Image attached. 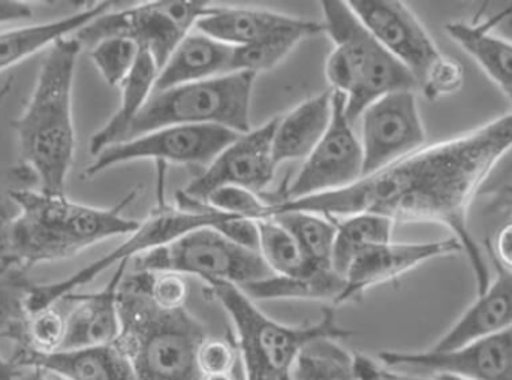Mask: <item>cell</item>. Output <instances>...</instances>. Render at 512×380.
<instances>
[{"label":"cell","instance_id":"6da1fadb","mask_svg":"<svg viewBox=\"0 0 512 380\" xmlns=\"http://www.w3.org/2000/svg\"><path fill=\"white\" fill-rule=\"evenodd\" d=\"M511 146L512 113L453 140L423 147L349 188L270 205L267 217L282 211H307L339 220L369 213L394 222L447 226L468 253L481 295L492 279L480 243L469 229V208Z\"/></svg>","mask_w":512,"mask_h":380},{"label":"cell","instance_id":"7a4b0ae2","mask_svg":"<svg viewBox=\"0 0 512 380\" xmlns=\"http://www.w3.org/2000/svg\"><path fill=\"white\" fill-rule=\"evenodd\" d=\"M149 282L146 271L123 277L117 291L120 334L114 345L128 357L135 380H204L198 351L206 342V328L185 307H159Z\"/></svg>","mask_w":512,"mask_h":380},{"label":"cell","instance_id":"3957f363","mask_svg":"<svg viewBox=\"0 0 512 380\" xmlns=\"http://www.w3.org/2000/svg\"><path fill=\"white\" fill-rule=\"evenodd\" d=\"M83 45L75 38L51 45L24 113L12 122L20 141L21 159L47 195H65L75 153L72 86Z\"/></svg>","mask_w":512,"mask_h":380},{"label":"cell","instance_id":"277c9868","mask_svg":"<svg viewBox=\"0 0 512 380\" xmlns=\"http://www.w3.org/2000/svg\"><path fill=\"white\" fill-rule=\"evenodd\" d=\"M21 208L12 231L9 259L24 270L74 258L93 244L116 235H131L140 222L123 216L137 198V190L111 208H95L69 201L65 195H47L33 189L15 190Z\"/></svg>","mask_w":512,"mask_h":380},{"label":"cell","instance_id":"5b68a950","mask_svg":"<svg viewBox=\"0 0 512 380\" xmlns=\"http://www.w3.org/2000/svg\"><path fill=\"white\" fill-rule=\"evenodd\" d=\"M321 5L322 24L334 44L325 75L331 90L345 93L346 119L352 126L382 96L417 89L414 75L376 41L348 2L324 0Z\"/></svg>","mask_w":512,"mask_h":380},{"label":"cell","instance_id":"8992f818","mask_svg":"<svg viewBox=\"0 0 512 380\" xmlns=\"http://www.w3.org/2000/svg\"><path fill=\"white\" fill-rule=\"evenodd\" d=\"M233 321L245 380H283L300 352L316 340H343L354 331L337 324L334 306L324 307L321 319L307 327H288L265 316L254 301L231 283L207 285Z\"/></svg>","mask_w":512,"mask_h":380},{"label":"cell","instance_id":"52a82bcc","mask_svg":"<svg viewBox=\"0 0 512 380\" xmlns=\"http://www.w3.org/2000/svg\"><path fill=\"white\" fill-rule=\"evenodd\" d=\"M255 78L251 72H231L152 93L126 141L177 125L219 126L249 134Z\"/></svg>","mask_w":512,"mask_h":380},{"label":"cell","instance_id":"ba28073f","mask_svg":"<svg viewBox=\"0 0 512 380\" xmlns=\"http://www.w3.org/2000/svg\"><path fill=\"white\" fill-rule=\"evenodd\" d=\"M176 201L177 205L173 207L167 204L164 198H159L158 205L150 211L149 217L144 222H140L137 231L129 235L122 246L102 256L93 264L87 265L83 270L72 274L68 279L48 283V285H33L27 300L29 315L51 309L54 304L65 300L81 286L92 282L114 264L119 265L122 261H129L159 247L168 246L195 229L218 228L227 220L237 217L216 211L204 202L186 195L183 190L177 193Z\"/></svg>","mask_w":512,"mask_h":380},{"label":"cell","instance_id":"9c48e42d","mask_svg":"<svg viewBox=\"0 0 512 380\" xmlns=\"http://www.w3.org/2000/svg\"><path fill=\"white\" fill-rule=\"evenodd\" d=\"M135 271L194 274L206 282L242 286L274 276L261 253L228 240L215 228H200L174 243L135 258Z\"/></svg>","mask_w":512,"mask_h":380},{"label":"cell","instance_id":"30bf717a","mask_svg":"<svg viewBox=\"0 0 512 380\" xmlns=\"http://www.w3.org/2000/svg\"><path fill=\"white\" fill-rule=\"evenodd\" d=\"M212 5L201 0H158L134 8L110 11L78 30L75 39L81 45L95 47L108 38L131 39L140 51L164 68L180 42L195 29L198 20Z\"/></svg>","mask_w":512,"mask_h":380},{"label":"cell","instance_id":"8fae6325","mask_svg":"<svg viewBox=\"0 0 512 380\" xmlns=\"http://www.w3.org/2000/svg\"><path fill=\"white\" fill-rule=\"evenodd\" d=\"M345 93L333 90V119L318 146L306 158L291 183L274 196H264L268 204L297 201L322 193L349 188L363 177L364 156L360 138L345 114Z\"/></svg>","mask_w":512,"mask_h":380},{"label":"cell","instance_id":"7c38bea8","mask_svg":"<svg viewBox=\"0 0 512 380\" xmlns=\"http://www.w3.org/2000/svg\"><path fill=\"white\" fill-rule=\"evenodd\" d=\"M239 137L237 132L219 126H168L108 147L86 168L84 177L93 179L108 168L140 159L206 170Z\"/></svg>","mask_w":512,"mask_h":380},{"label":"cell","instance_id":"4fadbf2b","mask_svg":"<svg viewBox=\"0 0 512 380\" xmlns=\"http://www.w3.org/2000/svg\"><path fill=\"white\" fill-rule=\"evenodd\" d=\"M360 119L363 177L402 161L426 144V129L414 90L382 96L364 110Z\"/></svg>","mask_w":512,"mask_h":380},{"label":"cell","instance_id":"5bb4252c","mask_svg":"<svg viewBox=\"0 0 512 380\" xmlns=\"http://www.w3.org/2000/svg\"><path fill=\"white\" fill-rule=\"evenodd\" d=\"M379 360L385 367L411 375L512 380V327L453 352L385 351L379 354Z\"/></svg>","mask_w":512,"mask_h":380},{"label":"cell","instance_id":"9a60e30c","mask_svg":"<svg viewBox=\"0 0 512 380\" xmlns=\"http://www.w3.org/2000/svg\"><path fill=\"white\" fill-rule=\"evenodd\" d=\"M279 120L280 117H274L261 128L240 135L206 170L198 173L183 192L204 204L213 190L225 186H236L261 195L271 185L276 173L271 147Z\"/></svg>","mask_w":512,"mask_h":380},{"label":"cell","instance_id":"2e32d148","mask_svg":"<svg viewBox=\"0 0 512 380\" xmlns=\"http://www.w3.org/2000/svg\"><path fill=\"white\" fill-rule=\"evenodd\" d=\"M348 5L376 41L409 69L420 87L442 53L408 5L397 0H351Z\"/></svg>","mask_w":512,"mask_h":380},{"label":"cell","instance_id":"e0dca14e","mask_svg":"<svg viewBox=\"0 0 512 380\" xmlns=\"http://www.w3.org/2000/svg\"><path fill=\"white\" fill-rule=\"evenodd\" d=\"M463 252L457 238L430 241V243H387L369 247L361 252L345 274V289L334 306L355 303L363 298L364 292L382 283L396 282L403 274L418 265L439 258Z\"/></svg>","mask_w":512,"mask_h":380},{"label":"cell","instance_id":"ac0fdd59","mask_svg":"<svg viewBox=\"0 0 512 380\" xmlns=\"http://www.w3.org/2000/svg\"><path fill=\"white\" fill-rule=\"evenodd\" d=\"M11 361L21 369H41L62 380H135L128 357L114 343L48 354L26 349L14 352Z\"/></svg>","mask_w":512,"mask_h":380},{"label":"cell","instance_id":"d6986e66","mask_svg":"<svg viewBox=\"0 0 512 380\" xmlns=\"http://www.w3.org/2000/svg\"><path fill=\"white\" fill-rule=\"evenodd\" d=\"M128 261L117 265L116 273L102 291L89 295H69L66 301L77 306L65 318L66 328L59 351L113 345L120 334L117 291L125 277Z\"/></svg>","mask_w":512,"mask_h":380},{"label":"cell","instance_id":"ffe728a7","mask_svg":"<svg viewBox=\"0 0 512 380\" xmlns=\"http://www.w3.org/2000/svg\"><path fill=\"white\" fill-rule=\"evenodd\" d=\"M496 276L484 294L460 316L459 321L435 343L432 352H453L481 337L512 327V271L492 258Z\"/></svg>","mask_w":512,"mask_h":380},{"label":"cell","instance_id":"44dd1931","mask_svg":"<svg viewBox=\"0 0 512 380\" xmlns=\"http://www.w3.org/2000/svg\"><path fill=\"white\" fill-rule=\"evenodd\" d=\"M234 47L192 30L159 71L153 93L231 74Z\"/></svg>","mask_w":512,"mask_h":380},{"label":"cell","instance_id":"7402d4cb","mask_svg":"<svg viewBox=\"0 0 512 380\" xmlns=\"http://www.w3.org/2000/svg\"><path fill=\"white\" fill-rule=\"evenodd\" d=\"M331 119L333 90L307 99L291 113L280 117L271 147L274 165L306 159L330 128Z\"/></svg>","mask_w":512,"mask_h":380},{"label":"cell","instance_id":"603a6c76","mask_svg":"<svg viewBox=\"0 0 512 380\" xmlns=\"http://www.w3.org/2000/svg\"><path fill=\"white\" fill-rule=\"evenodd\" d=\"M301 21V18L268 9L212 6L210 11L198 20L195 30L222 44L237 48L254 44L282 30L297 27Z\"/></svg>","mask_w":512,"mask_h":380},{"label":"cell","instance_id":"cb8c5ba5","mask_svg":"<svg viewBox=\"0 0 512 380\" xmlns=\"http://www.w3.org/2000/svg\"><path fill=\"white\" fill-rule=\"evenodd\" d=\"M114 5V2L93 3L89 8L60 20L0 33V72L35 56L44 48L51 47L69 33L78 32L96 18L110 12Z\"/></svg>","mask_w":512,"mask_h":380},{"label":"cell","instance_id":"d4e9b609","mask_svg":"<svg viewBox=\"0 0 512 380\" xmlns=\"http://www.w3.org/2000/svg\"><path fill=\"white\" fill-rule=\"evenodd\" d=\"M158 74L159 69L153 57L146 51H140L134 69L120 86L122 99H120L119 110L90 140V153L93 156H99L108 147L128 140L132 125L155 90Z\"/></svg>","mask_w":512,"mask_h":380},{"label":"cell","instance_id":"484cf974","mask_svg":"<svg viewBox=\"0 0 512 380\" xmlns=\"http://www.w3.org/2000/svg\"><path fill=\"white\" fill-rule=\"evenodd\" d=\"M445 30L512 102V44L463 21L447 24Z\"/></svg>","mask_w":512,"mask_h":380},{"label":"cell","instance_id":"4316f807","mask_svg":"<svg viewBox=\"0 0 512 380\" xmlns=\"http://www.w3.org/2000/svg\"><path fill=\"white\" fill-rule=\"evenodd\" d=\"M32 288L27 270L11 259L0 261V339L14 342L15 352L32 349L27 310Z\"/></svg>","mask_w":512,"mask_h":380},{"label":"cell","instance_id":"83f0119b","mask_svg":"<svg viewBox=\"0 0 512 380\" xmlns=\"http://www.w3.org/2000/svg\"><path fill=\"white\" fill-rule=\"evenodd\" d=\"M336 223L331 268L345 279L346 271L364 250L391 243L394 220L379 214H355L345 219L331 220Z\"/></svg>","mask_w":512,"mask_h":380},{"label":"cell","instance_id":"f1b7e54d","mask_svg":"<svg viewBox=\"0 0 512 380\" xmlns=\"http://www.w3.org/2000/svg\"><path fill=\"white\" fill-rule=\"evenodd\" d=\"M252 301L315 300L336 304L345 289V279L333 270H324L310 277L274 276L242 286Z\"/></svg>","mask_w":512,"mask_h":380},{"label":"cell","instance_id":"f546056e","mask_svg":"<svg viewBox=\"0 0 512 380\" xmlns=\"http://www.w3.org/2000/svg\"><path fill=\"white\" fill-rule=\"evenodd\" d=\"M321 32H325L324 24L303 20L297 27L274 33L254 44L234 48L231 72H251L256 75L270 71L297 47L301 39Z\"/></svg>","mask_w":512,"mask_h":380},{"label":"cell","instance_id":"4dcf8cb0","mask_svg":"<svg viewBox=\"0 0 512 380\" xmlns=\"http://www.w3.org/2000/svg\"><path fill=\"white\" fill-rule=\"evenodd\" d=\"M259 231V253L276 276L310 277L324 268L316 267L294 237L271 219L256 220Z\"/></svg>","mask_w":512,"mask_h":380},{"label":"cell","instance_id":"1f68e13d","mask_svg":"<svg viewBox=\"0 0 512 380\" xmlns=\"http://www.w3.org/2000/svg\"><path fill=\"white\" fill-rule=\"evenodd\" d=\"M270 217L297 240L316 267L333 270L331 255L337 234L336 223L307 211H282Z\"/></svg>","mask_w":512,"mask_h":380},{"label":"cell","instance_id":"d6a6232c","mask_svg":"<svg viewBox=\"0 0 512 380\" xmlns=\"http://www.w3.org/2000/svg\"><path fill=\"white\" fill-rule=\"evenodd\" d=\"M291 380H360L355 372L354 354L321 339L307 345L292 366Z\"/></svg>","mask_w":512,"mask_h":380},{"label":"cell","instance_id":"836d02e7","mask_svg":"<svg viewBox=\"0 0 512 380\" xmlns=\"http://www.w3.org/2000/svg\"><path fill=\"white\" fill-rule=\"evenodd\" d=\"M39 186L38 176L29 165L21 164L0 167V261L9 259L12 231L21 214L15 201V190L33 189Z\"/></svg>","mask_w":512,"mask_h":380},{"label":"cell","instance_id":"e575fe53","mask_svg":"<svg viewBox=\"0 0 512 380\" xmlns=\"http://www.w3.org/2000/svg\"><path fill=\"white\" fill-rule=\"evenodd\" d=\"M140 56V48L131 39L108 38L90 51V59L111 87L122 86Z\"/></svg>","mask_w":512,"mask_h":380},{"label":"cell","instance_id":"d590c367","mask_svg":"<svg viewBox=\"0 0 512 380\" xmlns=\"http://www.w3.org/2000/svg\"><path fill=\"white\" fill-rule=\"evenodd\" d=\"M486 201L487 210L512 220V146L496 162L484 180L477 198Z\"/></svg>","mask_w":512,"mask_h":380},{"label":"cell","instance_id":"8d00e7d4","mask_svg":"<svg viewBox=\"0 0 512 380\" xmlns=\"http://www.w3.org/2000/svg\"><path fill=\"white\" fill-rule=\"evenodd\" d=\"M206 204L221 213L231 216L245 217V219L259 220L267 216V199L252 190L225 186L213 190L206 198Z\"/></svg>","mask_w":512,"mask_h":380},{"label":"cell","instance_id":"74e56055","mask_svg":"<svg viewBox=\"0 0 512 380\" xmlns=\"http://www.w3.org/2000/svg\"><path fill=\"white\" fill-rule=\"evenodd\" d=\"M465 80L463 65L456 57L441 54L430 66L420 83L421 90L429 101L459 92Z\"/></svg>","mask_w":512,"mask_h":380},{"label":"cell","instance_id":"f35d334b","mask_svg":"<svg viewBox=\"0 0 512 380\" xmlns=\"http://www.w3.org/2000/svg\"><path fill=\"white\" fill-rule=\"evenodd\" d=\"M66 322L59 310H42L30 316L29 339L32 348L39 352H56L65 337Z\"/></svg>","mask_w":512,"mask_h":380},{"label":"cell","instance_id":"ab89813d","mask_svg":"<svg viewBox=\"0 0 512 380\" xmlns=\"http://www.w3.org/2000/svg\"><path fill=\"white\" fill-rule=\"evenodd\" d=\"M237 346L230 340L206 339L198 351V367L206 376L230 375L240 363Z\"/></svg>","mask_w":512,"mask_h":380},{"label":"cell","instance_id":"60d3db41","mask_svg":"<svg viewBox=\"0 0 512 380\" xmlns=\"http://www.w3.org/2000/svg\"><path fill=\"white\" fill-rule=\"evenodd\" d=\"M149 291L153 301L162 309H183L188 300V283L173 273H150Z\"/></svg>","mask_w":512,"mask_h":380},{"label":"cell","instance_id":"b9f144b4","mask_svg":"<svg viewBox=\"0 0 512 380\" xmlns=\"http://www.w3.org/2000/svg\"><path fill=\"white\" fill-rule=\"evenodd\" d=\"M472 26L512 44V2H487Z\"/></svg>","mask_w":512,"mask_h":380},{"label":"cell","instance_id":"7bdbcfd3","mask_svg":"<svg viewBox=\"0 0 512 380\" xmlns=\"http://www.w3.org/2000/svg\"><path fill=\"white\" fill-rule=\"evenodd\" d=\"M354 367L360 380H438L435 376L411 375L390 369L363 354H354Z\"/></svg>","mask_w":512,"mask_h":380},{"label":"cell","instance_id":"ee69618b","mask_svg":"<svg viewBox=\"0 0 512 380\" xmlns=\"http://www.w3.org/2000/svg\"><path fill=\"white\" fill-rule=\"evenodd\" d=\"M215 229L233 243L254 250V252H259V231L256 220L233 217V219L227 220Z\"/></svg>","mask_w":512,"mask_h":380},{"label":"cell","instance_id":"f6af8a7d","mask_svg":"<svg viewBox=\"0 0 512 380\" xmlns=\"http://www.w3.org/2000/svg\"><path fill=\"white\" fill-rule=\"evenodd\" d=\"M490 256L502 267L512 271V220L504 223L499 229L493 240Z\"/></svg>","mask_w":512,"mask_h":380},{"label":"cell","instance_id":"bcb514c9","mask_svg":"<svg viewBox=\"0 0 512 380\" xmlns=\"http://www.w3.org/2000/svg\"><path fill=\"white\" fill-rule=\"evenodd\" d=\"M32 17V9L27 3L17 0H0V24L27 20Z\"/></svg>","mask_w":512,"mask_h":380},{"label":"cell","instance_id":"7dc6e473","mask_svg":"<svg viewBox=\"0 0 512 380\" xmlns=\"http://www.w3.org/2000/svg\"><path fill=\"white\" fill-rule=\"evenodd\" d=\"M23 372L24 370L11 360L0 357V380H17Z\"/></svg>","mask_w":512,"mask_h":380},{"label":"cell","instance_id":"c3c4849f","mask_svg":"<svg viewBox=\"0 0 512 380\" xmlns=\"http://www.w3.org/2000/svg\"><path fill=\"white\" fill-rule=\"evenodd\" d=\"M204 380H245L242 363L237 364L236 369H234V372L230 373V375L206 376Z\"/></svg>","mask_w":512,"mask_h":380},{"label":"cell","instance_id":"681fc988","mask_svg":"<svg viewBox=\"0 0 512 380\" xmlns=\"http://www.w3.org/2000/svg\"><path fill=\"white\" fill-rule=\"evenodd\" d=\"M17 380H56L53 376L45 373L44 370L41 369H30L29 372H23V375L20 376Z\"/></svg>","mask_w":512,"mask_h":380},{"label":"cell","instance_id":"f907efd6","mask_svg":"<svg viewBox=\"0 0 512 380\" xmlns=\"http://www.w3.org/2000/svg\"><path fill=\"white\" fill-rule=\"evenodd\" d=\"M435 378L438 380H471V379L460 378V376H454V375H438V376H435Z\"/></svg>","mask_w":512,"mask_h":380},{"label":"cell","instance_id":"816d5d0a","mask_svg":"<svg viewBox=\"0 0 512 380\" xmlns=\"http://www.w3.org/2000/svg\"><path fill=\"white\" fill-rule=\"evenodd\" d=\"M283 380H291V376H286V378Z\"/></svg>","mask_w":512,"mask_h":380},{"label":"cell","instance_id":"f5cc1de1","mask_svg":"<svg viewBox=\"0 0 512 380\" xmlns=\"http://www.w3.org/2000/svg\"><path fill=\"white\" fill-rule=\"evenodd\" d=\"M53 378L56 379V380H62V379L56 378V376H53Z\"/></svg>","mask_w":512,"mask_h":380}]
</instances>
